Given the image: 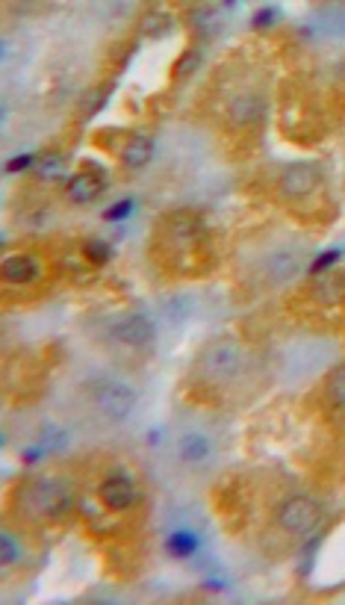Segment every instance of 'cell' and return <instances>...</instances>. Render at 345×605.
Returning a JSON list of instances; mask_svg holds the SVG:
<instances>
[{"label": "cell", "instance_id": "obj_20", "mask_svg": "<svg viewBox=\"0 0 345 605\" xmlns=\"http://www.w3.org/2000/svg\"><path fill=\"white\" fill-rule=\"evenodd\" d=\"M32 162H36V157H32V153H18V157H12V160L6 162V171H9V174H18V171L30 169Z\"/></svg>", "mask_w": 345, "mask_h": 605}, {"label": "cell", "instance_id": "obj_2", "mask_svg": "<svg viewBox=\"0 0 345 605\" xmlns=\"http://www.w3.org/2000/svg\"><path fill=\"white\" fill-rule=\"evenodd\" d=\"M92 402H95V408L106 416V420L121 422V420H127L133 408H136V390L127 387L124 381L106 378V381L95 384Z\"/></svg>", "mask_w": 345, "mask_h": 605}, {"label": "cell", "instance_id": "obj_18", "mask_svg": "<svg viewBox=\"0 0 345 605\" xmlns=\"http://www.w3.org/2000/svg\"><path fill=\"white\" fill-rule=\"evenodd\" d=\"M59 171H62V157H59V153H50V157H44L39 162V174H41V178H57Z\"/></svg>", "mask_w": 345, "mask_h": 605}, {"label": "cell", "instance_id": "obj_11", "mask_svg": "<svg viewBox=\"0 0 345 605\" xmlns=\"http://www.w3.org/2000/svg\"><path fill=\"white\" fill-rule=\"evenodd\" d=\"M151 157H153V139H148V136H133L124 145V151H121V160H124L127 169L148 166Z\"/></svg>", "mask_w": 345, "mask_h": 605}, {"label": "cell", "instance_id": "obj_9", "mask_svg": "<svg viewBox=\"0 0 345 605\" xmlns=\"http://www.w3.org/2000/svg\"><path fill=\"white\" fill-rule=\"evenodd\" d=\"M106 189V180H104V174L101 171H77L74 178L68 180V198L74 204H92L97 195H101Z\"/></svg>", "mask_w": 345, "mask_h": 605}, {"label": "cell", "instance_id": "obj_10", "mask_svg": "<svg viewBox=\"0 0 345 605\" xmlns=\"http://www.w3.org/2000/svg\"><path fill=\"white\" fill-rule=\"evenodd\" d=\"M227 115L236 127H248V124H257L263 118V101L254 92H242L230 101L227 106Z\"/></svg>", "mask_w": 345, "mask_h": 605}, {"label": "cell", "instance_id": "obj_21", "mask_svg": "<svg viewBox=\"0 0 345 605\" xmlns=\"http://www.w3.org/2000/svg\"><path fill=\"white\" fill-rule=\"evenodd\" d=\"M339 254H342V251H339V248H333V251H325V254H321V257H319V260L313 263V266H310V272H313V274H319V272H325L328 266H333V263H337V260H339Z\"/></svg>", "mask_w": 345, "mask_h": 605}, {"label": "cell", "instance_id": "obj_14", "mask_svg": "<svg viewBox=\"0 0 345 605\" xmlns=\"http://www.w3.org/2000/svg\"><path fill=\"white\" fill-rule=\"evenodd\" d=\"M18 558H21V546H18V541L9 532H0V570H6V567H15L18 564Z\"/></svg>", "mask_w": 345, "mask_h": 605}, {"label": "cell", "instance_id": "obj_15", "mask_svg": "<svg viewBox=\"0 0 345 605\" xmlns=\"http://www.w3.org/2000/svg\"><path fill=\"white\" fill-rule=\"evenodd\" d=\"M83 257H86L88 263H95V266H104V263L113 257V245H109V242H104V239H88L86 245H83Z\"/></svg>", "mask_w": 345, "mask_h": 605}, {"label": "cell", "instance_id": "obj_3", "mask_svg": "<svg viewBox=\"0 0 345 605\" xmlns=\"http://www.w3.org/2000/svg\"><path fill=\"white\" fill-rule=\"evenodd\" d=\"M319 520H321V508H319V502L310 496H289L281 505V511H277V525L289 534L313 532Z\"/></svg>", "mask_w": 345, "mask_h": 605}, {"label": "cell", "instance_id": "obj_16", "mask_svg": "<svg viewBox=\"0 0 345 605\" xmlns=\"http://www.w3.org/2000/svg\"><path fill=\"white\" fill-rule=\"evenodd\" d=\"M328 399L337 404H342V399H345V375H342V366H337L330 372V378H328Z\"/></svg>", "mask_w": 345, "mask_h": 605}, {"label": "cell", "instance_id": "obj_13", "mask_svg": "<svg viewBox=\"0 0 345 605\" xmlns=\"http://www.w3.org/2000/svg\"><path fill=\"white\" fill-rule=\"evenodd\" d=\"M198 534L189 532V529H177L171 532L169 537H165V552H169L171 558H189L198 552Z\"/></svg>", "mask_w": 345, "mask_h": 605}, {"label": "cell", "instance_id": "obj_7", "mask_svg": "<svg viewBox=\"0 0 345 605\" xmlns=\"http://www.w3.org/2000/svg\"><path fill=\"white\" fill-rule=\"evenodd\" d=\"M41 278V263L32 254H9L0 260V281L9 287H27Z\"/></svg>", "mask_w": 345, "mask_h": 605}, {"label": "cell", "instance_id": "obj_8", "mask_svg": "<svg viewBox=\"0 0 345 605\" xmlns=\"http://www.w3.org/2000/svg\"><path fill=\"white\" fill-rule=\"evenodd\" d=\"M97 496H101L104 508H109V511L118 514V511H127L130 505H133V499H136V487L130 484L127 476H109V478L101 481V487H97Z\"/></svg>", "mask_w": 345, "mask_h": 605}, {"label": "cell", "instance_id": "obj_22", "mask_svg": "<svg viewBox=\"0 0 345 605\" xmlns=\"http://www.w3.org/2000/svg\"><path fill=\"white\" fill-rule=\"evenodd\" d=\"M277 21V9L274 6H265V9H260L257 15H254V27H272Z\"/></svg>", "mask_w": 345, "mask_h": 605}, {"label": "cell", "instance_id": "obj_4", "mask_svg": "<svg viewBox=\"0 0 345 605\" xmlns=\"http://www.w3.org/2000/svg\"><path fill=\"white\" fill-rule=\"evenodd\" d=\"M157 328L144 313H127L113 325V339L130 348H151Z\"/></svg>", "mask_w": 345, "mask_h": 605}, {"label": "cell", "instance_id": "obj_19", "mask_svg": "<svg viewBox=\"0 0 345 605\" xmlns=\"http://www.w3.org/2000/svg\"><path fill=\"white\" fill-rule=\"evenodd\" d=\"M198 59H201V53L198 50H186L183 57H180V62H177V77H183V74H192L195 71V65H198Z\"/></svg>", "mask_w": 345, "mask_h": 605}, {"label": "cell", "instance_id": "obj_24", "mask_svg": "<svg viewBox=\"0 0 345 605\" xmlns=\"http://www.w3.org/2000/svg\"><path fill=\"white\" fill-rule=\"evenodd\" d=\"M160 437H162V431L157 428V431H151V434H148V443H151V446H157V443H160Z\"/></svg>", "mask_w": 345, "mask_h": 605}, {"label": "cell", "instance_id": "obj_27", "mask_svg": "<svg viewBox=\"0 0 345 605\" xmlns=\"http://www.w3.org/2000/svg\"><path fill=\"white\" fill-rule=\"evenodd\" d=\"M0 242H3V239H0Z\"/></svg>", "mask_w": 345, "mask_h": 605}, {"label": "cell", "instance_id": "obj_1", "mask_svg": "<svg viewBox=\"0 0 345 605\" xmlns=\"http://www.w3.org/2000/svg\"><path fill=\"white\" fill-rule=\"evenodd\" d=\"M242 369V348L233 339H216L198 357V375L207 384H230Z\"/></svg>", "mask_w": 345, "mask_h": 605}, {"label": "cell", "instance_id": "obj_25", "mask_svg": "<svg viewBox=\"0 0 345 605\" xmlns=\"http://www.w3.org/2000/svg\"><path fill=\"white\" fill-rule=\"evenodd\" d=\"M3 53H6V48H3V41H0V59H3Z\"/></svg>", "mask_w": 345, "mask_h": 605}, {"label": "cell", "instance_id": "obj_5", "mask_svg": "<svg viewBox=\"0 0 345 605\" xmlns=\"http://www.w3.org/2000/svg\"><path fill=\"white\" fill-rule=\"evenodd\" d=\"M32 505H36L39 516H50V520H62L71 511V493L62 487L59 481H39L32 490Z\"/></svg>", "mask_w": 345, "mask_h": 605}, {"label": "cell", "instance_id": "obj_23", "mask_svg": "<svg viewBox=\"0 0 345 605\" xmlns=\"http://www.w3.org/2000/svg\"><path fill=\"white\" fill-rule=\"evenodd\" d=\"M44 452H48V449H44V446H32V449H27V452L21 455V458H24V464H36V460H39Z\"/></svg>", "mask_w": 345, "mask_h": 605}, {"label": "cell", "instance_id": "obj_26", "mask_svg": "<svg viewBox=\"0 0 345 605\" xmlns=\"http://www.w3.org/2000/svg\"><path fill=\"white\" fill-rule=\"evenodd\" d=\"M0 121H3V106H0Z\"/></svg>", "mask_w": 345, "mask_h": 605}, {"label": "cell", "instance_id": "obj_17", "mask_svg": "<svg viewBox=\"0 0 345 605\" xmlns=\"http://www.w3.org/2000/svg\"><path fill=\"white\" fill-rule=\"evenodd\" d=\"M133 207H136V201H133V198H124V201H118V204L109 207V210L104 213V218H106V222H121V218H127L133 213Z\"/></svg>", "mask_w": 345, "mask_h": 605}, {"label": "cell", "instance_id": "obj_6", "mask_svg": "<svg viewBox=\"0 0 345 605\" xmlns=\"http://www.w3.org/2000/svg\"><path fill=\"white\" fill-rule=\"evenodd\" d=\"M321 186V171L313 162H292L281 174V192L286 198H307Z\"/></svg>", "mask_w": 345, "mask_h": 605}, {"label": "cell", "instance_id": "obj_12", "mask_svg": "<svg viewBox=\"0 0 345 605\" xmlns=\"http://www.w3.org/2000/svg\"><path fill=\"white\" fill-rule=\"evenodd\" d=\"M213 452V443H209V437L198 434V431H189L180 437V458L186 464H201V460L209 458Z\"/></svg>", "mask_w": 345, "mask_h": 605}]
</instances>
